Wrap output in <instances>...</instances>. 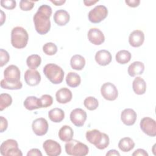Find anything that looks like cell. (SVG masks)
Segmentation results:
<instances>
[{"label":"cell","mask_w":156,"mask_h":156,"mask_svg":"<svg viewBox=\"0 0 156 156\" xmlns=\"http://www.w3.org/2000/svg\"><path fill=\"white\" fill-rule=\"evenodd\" d=\"M52 15L51 7L46 4L40 5L34 16L33 20L36 31L40 35L47 34L51 29L50 17Z\"/></svg>","instance_id":"obj_1"},{"label":"cell","mask_w":156,"mask_h":156,"mask_svg":"<svg viewBox=\"0 0 156 156\" xmlns=\"http://www.w3.org/2000/svg\"><path fill=\"white\" fill-rule=\"evenodd\" d=\"M86 138L89 143L94 144L96 148L101 150L107 147L110 143L108 136L97 129L88 130L86 132Z\"/></svg>","instance_id":"obj_2"},{"label":"cell","mask_w":156,"mask_h":156,"mask_svg":"<svg viewBox=\"0 0 156 156\" xmlns=\"http://www.w3.org/2000/svg\"><path fill=\"white\" fill-rule=\"evenodd\" d=\"M29 40L27 32L21 26L13 28L11 32V44L16 49H22L26 46Z\"/></svg>","instance_id":"obj_3"},{"label":"cell","mask_w":156,"mask_h":156,"mask_svg":"<svg viewBox=\"0 0 156 156\" xmlns=\"http://www.w3.org/2000/svg\"><path fill=\"white\" fill-rule=\"evenodd\" d=\"M43 73L48 79L54 84L62 82L64 77V71L58 65L54 63H48L43 68Z\"/></svg>","instance_id":"obj_4"},{"label":"cell","mask_w":156,"mask_h":156,"mask_svg":"<svg viewBox=\"0 0 156 156\" xmlns=\"http://www.w3.org/2000/svg\"><path fill=\"white\" fill-rule=\"evenodd\" d=\"M65 151L67 154L73 156H85L88 153V146L76 140H71L65 145Z\"/></svg>","instance_id":"obj_5"},{"label":"cell","mask_w":156,"mask_h":156,"mask_svg":"<svg viewBox=\"0 0 156 156\" xmlns=\"http://www.w3.org/2000/svg\"><path fill=\"white\" fill-rule=\"evenodd\" d=\"M1 154L3 156H22L23 154L18 148L16 140L8 139L4 141L0 147Z\"/></svg>","instance_id":"obj_6"},{"label":"cell","mask_w":156,"mask_h":156,"mask_svg":"<svg viewBox=\"0 0 156 156\" xmlns=\"http://www.w3.org/2000/svg\"><path fill=\"white\" fill-rule=\"evenodd\" d=\"M108 15V10L103 5H98L91 9L88 15V20L93 23H99Z\"/></svg>","instance_id":"obj_7"},{"label":"cell","mask_w":156,"mask_h":156,"mask_svg":"<svg viewBox=\"0 0 156 156\" xmlns=\"http://www.w3.org/2000/svg\"><path fill=\"white\" fill-rule=\"evenodd\" d=\"M20 75L21 72L20 69L14 65L8 66L4 71V79L8 83H18L21 82Z\"/></svg>","instance_id":"obj_8"},{"label":"cell","mask_w":156,"mask_h":156,"mask_svg":"<svg viewBox=\"0 0 156 156\" xmlns=\"http://www.w3.org/2000/svg\"><path fill=\"white\" fill-rule=\"evenodd\" d=\"M102 97L108 101H115L118 96V91L116 86L111 82L104 83L101 88Z\"/></svg>","instance_id":"obj_9"},{"label":"cell","mask_w":156,"mask_h":156,"mask_svg":"<svg viewBox=\"0 0 156 156\" xmlns=\"http://www.w3.org/2000/svg\"><path fill=\"white\" fill-rule=\"evenodd\" d=\"M140 128L141 130L149 136L156 135L155 121L150 117H144L140 121Z\"/></svg>","instance_id":"obj_10"},{"label":"cell","mask_w":156,"mask_h":156,"mask_svg":"<svg viewBox=\"0 0 156 156\" xmlns=\"http://www.w3.org/2000/svg\"><path fill=\"white\" fill-rule=\"evenodd\" d=\"M69 116L73 124L77 127H82L87 119V115L86 112L83 109L77 108L71 111Z\"/></svg>","instance_id":"obj_11"},{"label":"cell","mask_w":156,"mask_h":156,"mask_svg":"<svg viewBox=\"0 0 156 156\" xmlns=\"http://www.w3.org/2000/svg\"><path fill=\"white\" fill-rule=\"evenodd\" d=\"M43 147L48 156H57L62 152L60 144L52 140H46L44 141Z\"/></svg>","instance_id":"obj_12"},{"label":"cell","mask_w":156,"mask_h":156,"mask_svg":"<svg viewBox=\"0 0 156 156\" xmlns=\"http://www.w3.org/2000/svg\"><path fill=\"white\" fill-rule=\"evenodd\" d=\"M32 130L36 135L43 136L45 135L48 130V123L47 120L43 118L35 119L32 124Z\"/></svg>","instance_id":"obj_13"},{"label":"cell","mask_w":156,"mask_h":156,"mask_svg":"<svg viewBox=\"0 0 156 156\" xmlns=\"http://www.w3.org/2000/svg\"><path fill=\"white\" fill-rule=\"evenodd\" d=\"M88 40L94 45H100L105 41V37L102 32L98 28H91L87 34Z\"/></svg>","instance_id":"obj_14"},{"label":"cell","mask_w":156,"mask_h":156,"mask_svg":"<svg viewBox=\"0 0 156 156\" xmlns=\"http://www.w3.org/2000/svg\"><path fill=\"white\" fill-rule=\"evenodd\" d=\"M24 80L29 86H36L41 81V75L37 70L29 69L24 73Z\"/></svg>","instance_id":"obj_15"},{"label":"cell","mask_w":156,"mask_h":156,"mask_svg":"<svg viewBox=\"0 0 156 156\" xmlns=\"http://www.w3.org/2000/svg\"><path fill=\"white\" fill-rule=\"evenodd\" d=\"M144 41V34L141 30H135L132 32L129 37V42L130 46L134 48L140 47Z\"/></svg>","instance_id":"obj_16"},{"label":"cell","mask_w":156,"mask_h":156,"mask_svg":"<svg viewBox=\"0 0 156 156\" xmlns=\"http://www.w3.org/2000/svg\"><path fill=\"white\" fill-rule=\"evenodd\" d=\"M136 113L132 108H126L121 113L122 122L128 126L133 125L136 120Z\"/></svg>","instance_id":"obj_17"},{"label":"cell","mask_w":156,"mask_h":156,"mask_svg":"<svg viewBox=\"0 0 156 156\" xmlns=\"http://www.w3.org/2000/svg\"><path fill=\"white\" fill-rule=\"evenodd\" d=\"M112 59L110 52L105 49L98 51L95 54V60L96 63L101 66H106L108 65Z\"/></svg>","instance_id":"obj_18"},{"label":"cell","mask_w":156,"mask_h":156,"mask_svg":"<svg viewBox=\"0 0 156 156\" xmlns=\"http://www.w3.org/2000/svg\"><path fill=\"white\" fill-rule=\"evenodd\" d=\"M73 94L70 90L67 88H62L55 93L57 101L60 104H66L72 99Z\"/></svg>","instance_id":"obj_19"},{"label":"cell","mask_w":156,"mask_h":156,"mask_svg":"<svg viewBox=\"0 0 156 156\" xmlns=\"http://www.w3.org/2000/svg\"><path fill=\"white\" fill-rule=\"evenodd\" d=\"M54 22L60 26L66 25L70 19V16L68 12L65 10L60 9L57 10L54 15Z\"/></svg>","instance_id":"obj_20"},{"label":"cell","mask_w":156,"mask_h":156,"mask_svg":"<svg viewBox=\"0 0 156 156\" xmlns=\"http://www.w3.org/2000/svg\"><path fill=\"white\" fill-rule=\"evenodd\" d=\"M144 70V65L143 62L136 61L131 63L127 69L129 75L131 77H135L136 75H141Z\"/></svg>","instance_id":"obj_21"},{"label":"cell","mask_w":156,"mask_h":156,"mask_svg":"<svg viewBox=\"0 0 156 156\" xmlns=\"http://www.w3.org/2000/svg\"><path fill=\"white\" fill-rule=\"evenodd\" d=\"M132 88L133 91L138 95L145 93L146 90V83L141 77H136L133 81Z\"/></svg>","instance_id":"obj_22"},{"label":"cell","mask_w":156,"mask_h":156,"mask_svg":"<svg viewBox=\"0 0 156 156\" xmlns=\"http://www.w3.org/2000/svg\"><path fill=\"white\" fill-rule=\"evenodd\" d=\"M74 135L72 128L67 125L63 126L58 131L59 138L65 142H68L73 139Z\"/></svg>","instance_id":"obj_23"},{"label":"cell","mask_w":156,"mask_h":156,"mask_svg":"<svg viewBox=\"0 0 156 156\" xmlns=\"http://www.w3.org/2000/svg\"><path fill=\"white\" fill-rule=\"evenodd\" d=\"M70 65L71 68L75 70H82L85 65V59L79 54L74 55L70 60Z\"/></svg>","instance_id":"obj_24"},{"label":"cell","mask_w":156,"mask_h":156,"mask_svg":"<svg viewBox=\"0 0 156 156\" xmlns=\"http://www.w3.org/2000/svg\"><path fill=\"white\" fill-rule=\"evenodd\" d=\"M48 116L51 121L54 122H60L65 118V113L59 108H54L49 111Z\"/></svg>","instance_id":"obj_25"},{"label":"cell","mask_w":156,"mask_h":156,"mask_svg":"<svg viewBox=\"0 0 156 156\" xmlns=\"http://www.w3.org/2000/svg\"><path fill=\"white\" fill-rule=\"evenodd\" d=\"M135 147V143L133 140L129 137L121 138L118 143V147L121 151L127 152L131 151Z\"/></svg>","instance_id":"obj_26"},{"label":"cell","mask_w":156,"mask_h":156,"mask_svg":"<svg viewBox=\"0 0 156 156\" xmlns=\"http://www.w3.org/2000/svg\"><path fill=\"white\" fill-rule=\"evenodd\" d=\"M24 106L27 110H33L41 108L40 99L36 96H28L24 101Z\"/></svg>","instance_id":"obj_27"},{"label":"cell","mask_w":156,"mask_h":156,"mask_svg":"<svg viewBox=\"0 0 156 156\" xmlns=\"http://www.w3.org/2000/svg\"><path fill=\"white\" fill-rule=\"evenodd\" d=\"M66 82L69 87L75 88L80 85L81 79L78 74L74 72H69L66 75Z\"/></svg>","instance_id":"obj_28"},{"label":"cell","mask_w":156,"mask_h":156,"mask_svg":"<svg viewBox=\"0 0 156 156\" xmlns=\"http://www.w3.org/2000/svg\"><path fill=\"white\" fill-rule=\"evenodd\" d=\"M132 55L130 52L127 50H121L116 54L115 58L116 62L119 64L127 63L131 59Z\"/></svg>","instance_id":"obj_29"},{"label":"cell","mask_w":156,"mask_h":156,"mask_svg":"<svg viewBox=\"0 0 156 156\" xmlns=\"http://www.w3.org/2000/svg\"><path fill=\"white\" fill-rule=\"evenodd\" d=\"M41 58L38 54H32L29 55L26 60L27 66L31 69H37L41 64Z\"/></svg>","instance_id":"obj_30"},{"label":"cell","mask_w":156,"mask_h":156,"mask_svg":"<svg viewBox=\"0 0 156 156\" xmlns=\"http://www.w3.org/2000/svg\"><path fill=\"white\" fill-rule=\"evenodd\" d=\"M12 102V96L7 93H1L0 95V110L9 107Z\"/></svg>","instance_id":"obj_31"},{"label":"cell","mask_w":156,"mask_h":156,"mask_svg":"<svg viewBox=\"0 0 156 156\" xmlns=\"http://www.w3.org/2000/svg\"><path fill=\"white\" fill-rule=\"evenodd\" d=\"M84 106L89 110H96L99 105L98 101L96 98L93 96H89L85 99L83 101Z\"/></svg>","instance_id":"obj_32"},{"label":"cell","mask_w":156,"mask_h":156,"mask_svg":"<svg viewBox=\"0 0 156 156\" xmlns=\"http://www.w3.org/2000/svg\"><path fill=\"white\" fill-rule=\"evenodd\" d=\"M43 51L46 55H53L57 51V46L54 43L48 42L43 45Z\"/></svg>","instance_id":"obj_33"},{"label":"cell","mask_w":156,"mask_h":156,"mask_svg":"<svg viewBox=\"0 0 156 156\" xmlns=\"http://www.w3.org/2000/svg\"><path fill=\"white\" fill-rule=\"evenodd\" d=\"M39 99L41 108H47L51 106L53 102L52 97L49 94H43Z\"/></svg>","instance_id":"obj_34"},{"label":"cell","mask_w":156,"mask_h":156,"mask_svg":"<svg viewBox=\"0 0 156 156\" xmlns=\"http://www.w3.org/2000/svg\"><path fill=\"white\" fill-rule=\"evenodd\" d=\"M1 87L4 89L8 90H19L21 89L23 87V84L21 82L18 83H8L5 81L4 79L1 80Z\"/></svg>","instance_id":"obj_35"},{"label":"cell","mask_w":156,"mask_h":156,"mask_svg":"<svg viewBox=\"0 0 156 156\" xmlns=\"http://www.w3.org/2000/svg\"><path fill=\"white\" fill-rule=\"evenodd\" d=\"M10 59V55L8 52L3 49H0V66L2 67L6 65Z\"/></svg>","instance_id":"obj_36"},{"label":"cell","mask_w":156,"mask_h":156,"mask_svg":"<svg viewBox=\"0 0 156 156\" xmlns=\"http://www.w3.org/2000/svg\"><path fill=\"white\" fill-rule=\"evenodd\" d=\"M35 2L32 1L21 0L20 2V7L23 11L30 10L34 6Z\"/></svg>","instance_id":"obj_37"},{"label":"cell","mask_w":156,"mask_h":156,"mask_svg":"<svg viewBox=\"0 0 156 156\" xmlns=\"http://www.w3.org/2000/svg\"><path fill=\"white\" fill-rule=\"evenodd\" d=\"M1 5L2 7L6 9L12 10L15 8L16 2L14 0H1Z\"/></svg>","instance_id":"obj_38"},{"label":"cell","mask_w":156,"mask_h":156,"mask_svg":"<svg viewBox=\"0 0 156 156\" xmlns=\"http://www.w3.org/2000/svg\"><path fill=\"white\" fill-rule=\"evenodd\" d=\"M1 119V124H0V132L2 133L4 132L8 127V121L5 118L2 116H0Z\"/></svg>","instance_id":"obj_39"},{"label":"cell","mask_w":156,"mask_h":156,"mask_svg":"<svg viewBox=\"0 0 156 156\" xmlns=\"http://www.w3.org/2000/svg\"><path fill=\"white\" fill-rule=\"evenodd\" d=\"M27 156H42V154L41 151L36 148L31 149L27 154Z\"/></svg>","instance_id":"obj_40"},{"label":"cell","mask_w":156,"mask_h":156,"mask_svg":"<svg viewBox=\"0 0 156 156\" xmlns=\"http://www.w3.org/2000/svg\"><path fill=\"white\" fill-rule=\"evenodd\" d=\"M125 2L130 7H138L140 3V0H126Z\"/></svg>","instance_id":"obj_41"},{"label":"cell","mask_w":156,"mask_h":156,"mask_svg":"<svg viewBox=\"0 0 156 156\" xmlns=\"http://www.w3.org/2000/svg\"><path fill=\"white\" fill-rule=\"evenodd\" d=\"M133 156H136V155H142V156H148V154L146 152V151L143 149H138L134 151V152L132 154Z\"/></svg>","instance_id":"obj_42"},{"label":"cell","mask_w":156,"mask_h":156,"mask_svg":"<svg viewBox=\"0 0 156 156\" xmlns=\"http://www.w3.org/2000/svg\"><path fill=\"white\" fill-rule=\"evenodd\" d=\"M107 156H109V155H118L119 156L120 154L115 149H111L110 151H108V152L106 154Z\"/></svg>","instance_id":"obj_43"},{"label":"cell","mask_w":156,"mask_h":156,"mask_svg":"<svg viewBox=\"0 0 156 156\" xmlns=\"http://www.w3.org/2000/svg\"><path fill=\"white\" fill-rule=\"evenodd\" d=\"M98 0L96 1H91V0H88V1H83V3L86 6H91L93 4H94L95 3H96L97 2H98Z\"/></svg>","instance_id":"obj_44"},{"label":"cell","mask_w":156,"mask_h":156,"mask_svg":"<svg viewBox=\"0 0 156 156\" xmlns=\"http://www.w3.org/2000/svg\"><path fill=\"white\" fill-rule=\"evenodd\" d=\"M51 2H52L54 4H55V5H62V4H63L66 2V1L65 0H59V1L51 0Z\"/></svg>","instance_id":"obj_45"},{"label":"cell","mask_w":156,"mask_h":156,"mask_svg":"<svg viewBox=\"0 0 156 156\" xmlns=\"http://www.w3.org/2000/svg\"><path fill=\"white\" fill-rule=\"evenodd\" d=\"M1 26H2L4 22V21L5 20V15L4 13V12L1 10Z\"/></svg>","instance_id":"obj_46"}]
</instances>
